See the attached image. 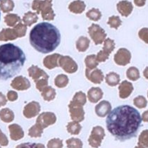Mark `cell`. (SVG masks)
Here are the masks:
<instances>
[{
    "label": "cell",
    "mask_w": 148,
    "mask_h": 148,
    "mask_svg": "<svg viewBox=\"0 0 148 148\" xmlns=\"http://www.w3.org/2000/svg\"><path fill=\"white\" fill-rule=\"evenodd\" d=\"M142 123L139 112L129 105L116 107L108 114L107 128L116 140L121 142L135 138Z\"/></svg>",
    "instance_id": "cell-1"
},
{
    "label": "cell",
    "mask_w": 148,
    "mask_h": 148,
    "mask_svg": "<svg viewBox=\"0 0 148 148\" xmlns=\"http://www.w3.org/2000/svg\"><path fill=\"white\" fill-rule=\"evenodd\" d=\"M29 40L35 50L42 54H48L55 50L59 45L61 33L53 24L42 22L31 29Z\"/></svg>",
    "instance_id": "cell-2"
},
{
    "label": "cell",
    "mask_w": 148,
    "mask_h": 148,
    "mask_svg": "<svg viewBox=\"0 0 148 148\" xmlns=\"http://www.w3.org/2000/svg\"><path fill=\"white\" fill-rule=\"evenodd\" d=\"M26 57L25 53L12 43L0 45V79L7 80L23 69Z\"/></svg>",
    "instance_id": "cell-3"
},
{
    "label": "cell",
    "mask_w": 148,
    "mask_h": 148,
    "mask_svg": "<svg viewBox=\"0 0 148 148\" xmlns=\"http://www.w3.org/2000/svg\"><path fill=\"white\" fill-rule=\"evenodd\" d=\"M104 136H105V133H104L103 128L101 126L94 127L92 128L89 140H88L90 145L95 148L99 147Z\"/></svg>",
    "instance_id": "cell-4"
},
{
    "label": "cell",
    "mask_w": 148,
    "mask_h": 148,
    "mask_svg": "<svg viewBox=\"0 0 148 148\" xmlns=\"http://www.w3.org/2000/svg\"><path fill=\"white\" fill-rule=\"evenodd\" d=\"M131 54L129 50L125 48H121L114 55V60L119 66H124L131 62Z\"/></svg>",
    "instance_id": "cell-5"
},
{
    "label": "cell",
    "mask_w": 148,
    "mask_h": 148,
    "mask_svg": "<svg viewBox=\"0 0 148 148\" xmlns=\"http://www.w3.org/2000/svg\"><path fill=\"white\" fill-rule=\"evenodd\" d=\"M69 107L71 114V118L73 121L80 122L84 120L85 112L83 109V106L74 103L71 101Z\"/></svg>",
    "instance_id": "cell-6"
},
{
    "label": "cell",
    "mask_w": 148,
    "mask_h": 148,
    "mask_svg": "<svg viewBox=\"0 0 148 148\" xmlns=\"http://www.w3.org/2000/svg\"><path fill=\"white\" fill-rule=\"evenodd\" d=\"M89 33L96 45L102 44L107 36L104 30L99 25L95 24L92 25V26L89 28Z\"/></svg>",
    "instance_id": "cell-7"
},
{
    "label": "cell",
    "mask_w": 148,
    "mask_h": 148,
    "mask_svg": "<svg viewBox=\"0 0 148 148\" xmlns=\"http://www.w3.org/2000/svg\"><path fill=\"white\" fill-rule=\"evenodd\" d=\"M57 121L55 114L51 112H44L41 114L37 119V123L40 124L43 128H45L49 125L54 124Z\"/></svg>",
    "instance_id": "cell-8"
},
{
    "label": "cell",
    "mask_w": 148,
    "mask_h": 148,
    "mask_svg": "<svg viewBox=\"0 0 148 148\" xmlns=\"http://www.w3.org/2000/svg\"><path fill=\"white\" fill-rule=\"evenodd\" d=\"M59 64L65 71L69 73H73L78 69V66L73 59L69 57H61Z\"/></svg>",
    "instance_id": "cell-9"
},
{
    "label": "cell",
    "mask_w": 148,
    "mask_h": 148,
    "mask_svg": "<svg viewBox=\"0 0 148 148\" xmlns=\"http://www.w3.org/2000/svg\"><path fill=\"white\" fill-rule=\"evenodd\" d=\"M119 97L121 99H126L131 95L133 91V86L131 83L123 80L120 83L119 86Z\"/></svg>",
    "instance_id": "cell-10"
},
{
    "label": "cell",
    "mask_w": 148,
    "mask_h": 148,
    "mask_svg": "<svg viewBox=\"0 0 148 148\" xmlns=\"http://www.w3.org/2000/svg\"><path fill=\"white\" fill-rule=\"evenodd\" d=\"M117 10L123 16L128 17L133 12V6L131 1L127 0L121 1L117 4Z\"/></svg>",
    "instance_id": "cell-11"
},
{
    "label": "cell",
    "mask_w": 148,
    "mask_h": 148,
    "mask_svg": "<svg viewBox=\"0 0 148 148\" xmlns=\"http://www.w3.org/2000/svg\"><path fill=\"white\" fill-rule=\"evenodd\" d=\"M112 105L108 101H102L95 107V112L99 117H105L111 112Z\"/></svg>",
    "instance_id": "cell-12"
},
{
    "label": "cell",
    "mask_w": 148,
    "mask_h": 148,
    "mask_svg": "<svg viewBox=\"0 0 148 148\" xmlns=\"http://www.w3.org/2000/svg\"><path fill=\"white\" fill-rule=\"evenodd\" d=\"M86 76L90 81L96 84L101 83L104 79V75L99 69H96L92 72L90 71L89 69H86Z\"/></svg>",
    "instance_id": "cell-13"
},
{
    "label": "cell",
    "mask_w": 148,
    "mask_h": 148,
    "mask_svg": "<svg viewBox=\"0 0 148 148\" xmlns=\"http://www.w3.org/2000/svg\"><path fill=\"white\" fill-rule=\"evenodd\" d=\"M9 129L10 131V137L13 140H18L23 138L24 133L20 125L17 124L10 125Z\"/></svg>",
    "instance_id": "cell-14"
},
{
    "label": "cell",
    "mask_w": 148,
    "mask_h": 148,
    "mask_svg": "<svg viewBox=\"0 0 148 148\" xmlns=\"http://www.w3.org/2000/svg\"><path fill=\"white\" fill-rule=\"evenodd\" d=\"M103 92L99 88H92L88 91V97L90 102L96 103L102 98Z\"/></svg>",
    "instance_id": "cell-15"
},
{
    "label": "cell",
    "mask_w": 148,
    "mask_h": 148,
    "mask_svg": "<svg viewBox=\"0 0 148 148\" xmlns=\"http://www.w3.org/2000/svg\"><path fill=\"white\" fill-rule=\"evenodd\" d=\"M59 57H61V56L59 54H53V55H50L47 57L44 60V64L45 66L47 69H51L54 67H57V59H59Z\"/></svg>",
    "instance_id": "cell-16"
},
{
    "label": "cell",
    "mask_w": 148,
    "mask_h": 148,
    "mask_svg": "<svg viewBox=\"0 0 148 148\" xmlns=\"http://www.w3.org/2000/svg\"><path fill=\"white\" fill-rule=\"evenodd\" d=\"M106 82L109 86L114 87L119 84L120 76L118 73L111 72L106 75Z\"/></svg>",
    "instance_id": "cell-17"
},
{
    "label": "cell",
    "mask_w": 148,
    "mask_h": 148,
    "mask_svg": "<svg viewBox=\"0 0 148 148\" xmlns=\"http://www.w3.org/2000/svg\"><path fill=\"white\" fill-rule=\"evenodd\" d=\"M69 8L71 12L75 13V14H80V13H82L85 10L86 4L83 1L78 0V1H75L71 3Z\"/></svg>",
    "instance_id": "cell-18"
},
{
    "label": "cell",
    "mask_w": 148,
    "mask_h": 148,
    "mask_svg": "<svg viewBox=\"0 0 148 148\" xmlns=\"http://www.w3.org/2000/svg\"><path fill=\"white\" fill-rule=\"evenodd\" d=\"M0 119L6 123L12 122L14 119V115L12 111L9 109H3L0 111Z\"/></svg>",
    "instance_id": "cell-19"
},
{
    "label": "cell",
    "mask_w": 148,
    "mask_h": 148,
    "mask_svg": "<svg viewBox=\"0 0 148 148\" xmlns=\"http://www.w3.org/2000/svg\"><path fill=\"white\" fill-rule=\"evenodd\" d=\"M126 76L128 79L132 80V81H136L140 77L139 70L136 67H130L126 71Z\"/></svg>",
    "instance_id": "cell-20"
},
{
    "label": "cell",
    "mask_w": 148,
    "mask_h": 148,
    "mask_svg": "<svg viewBox=\"0 0 148 148\" xmlns=\"http://www.w3.org/2000/svg\"><path fill=\"white\" fill-rule=\"evenodd\" d=\"M81 125L77 121L70 122L67 125V131L69 133L73 135L79 134L80 131H81Z\"/></svg>",
    "instance_id": "cell-21"
},
{
    "label": "cell",
    "mask_w": 148,
    "mask_h": 148,
    "mask_svg": "<svg viewBox=\"0 0 148 148\" xmlns=\"http://www.w3.org/2000/svg\"><path fill=\"white\" fill-rule=\"evenodd\" d=\"M42 131V127L40 124H38V123H36V124L30 128L28 135L30 137H33V138H38V137H41Z\"/></svg>",
    "instance_id": "cell-22"
},
{
    "label": "cell",
    "mask_w": 148,
    "mask_h": 148,
    "mask_svg": "<svg viewBox=\"0 0 148 148\" xmlns=\"http://www.w3.org/2000/svg\"><path fill=\"white\" fill-rule=\"evenodd\" d=\"M90 41L88 38L85 37H81L79 38V40L77 41L76 47L77 49L79 51H85L89 47Z\"/></svg>",
    "instance_id": "cell-23"
},
{
    "label": "cell",
    "mask_w": 148,
    "mask_h": 148,
    "mask_svg": "<svg viewBox=\"0 0 148 148\" xmlns=\"http://www.w3.org/2000/svg\"><path fill=\"white\" fill-rule=\"evenodd\" d=\"M133 104L136 107L139 109L145 108L147 105V101L146 98L143 96H138L133 99Z\"/></svg>",
    "instance_id": "cell-24"
},
{
    "label": "cell",
    "mask_w": 148,
    "mask_h": 148,
    "mask_svg": "<svg viewBox=\"0 0 148 148\" xmlns=\"http://www.w3.org/2000/svg\"><path fill=\"white\" fill-rule=\"evenodd\" d=\"M114 48H115V43H114V40L108 38V39H107L104 41L103 51H104L106 54L109 55L113 51Z\"/></svg>",
    "instance_id": "cell-25"
},
{
    "label": "cell",
    "mask_w": 148,
    "mask_h": 148,
    "mask_svg": "<svg viewBox=\"0 0 148 148\" xmlns=\"http://www.w3.org/2000/svg\"><path fill=\"white\" fill-rule=\"evenodd\" d=\"M69 83V78L65 75H59L56 78L55 85L59 88H64L67 86Z\"/></svg>",
    "instance_id": "cell-26"
},
{
    "label": "cell",
    "mask_w": 148,
    "mask_h": 148,
    "mask_svg": "<svg viewBox=\"0 0 148 148\" xmlns=\"http://www.w3.org/2000/svg\"><path fill=\"white\" fill-rule=\"evenodd\" d=\"M42 96L44 99L47 101H51L54 99L56 95V92L54 89H53L51 87H47L46 88L45 90L42 93Z\"/></svg>",
    "instance_id": "cell-27"
},
{
    "label": "cell",
    "mask_w": 148,
    "mask_h": 148,
    "mask_svg": "<svg viewBox=\"0 0 148 148\" xmlns=\"http://www.w3.org/2000/svg\"><path fill=\"white\" fill-rule=\"evenodd\" d=\"M108 24L111 26V28L117 30L121 25V21L119 16H113L109 18Z\"/></svg>",
    "instance_id": "cell-28"
},
{
    "label": "cell",
    "mask_w": 148,
    "mask_h": 148,
    "mask_svg": "<svg viewBox=\"0 0 148 148\" xmlns=\"http://www.w3.org/2000/svg\"><path fill=\"white\" fill-rule=\"evenodd\" d=\"M72 102L74 103H76V104H80V105L83 106L86 102V96L82 92H77L76 94L74 96Z\"/></svg>",
    "instance_id": "cell-29"
},
{
    "label": "cell",
    "mask_w": 148,
    "mask_h": 148,
    "mask_svg": "<svg viewBox=\"0 0 148 148\" xmlns=\"http://www.w3.org/2000/svg\"><path fill=\"white\" fill-rule=\"evenodd\" d=\"M67 146L69 148H82L83 143L78 138H71L66 140Z\"/></svg>",
    "instance_id": "cell-30"
},
{
    "label": "cell",
    "mask_w": 148,
    "mask_h": 148,
    "mask_svg": "<svg viewBox=\"0 0 148 148\" xmlns=\"http://www.w3.org/2000/svg\"><path fill=\"white\" fill-rule=\"evenodd\" d=\"M86 66L89 69H94L98 65V62L97 58L95 55H90L86 57Z\"/></svg>",
    "instance_id": "cell-31"
},
{
    "label": "cell",
    "mask_w": 148,
    "mask_h": 148,
    "mask_svg": "<svg viewBox=\"0 0 148 148\" xmlns=\"http://www.w3.org/2000/svg\"><path fill=\"white\" fill-rule=\"evenodd\" d=\"M1 10L4 12H7L9 11H12L14 8V3L12 0H2L1 1Z\"/></svg>",
    "instance_id": "cell-32"
},
{
    "label": "cell",
    "mask_w": 148,
    "mask_h": 148,
    "mask_svg": "<svg viewBox=\"0 0 148 148\" xmlns=\"http://www.w3.org/2000/svg\"><path fill=\"white\" fill-rule=\"evenodd\" d=\"M86 15L89 18L93 21H98L99 19H100L101 16H102L100 12L96 9H92L90 10L89 12L87 13Z\"/></svg>",
    "instance_id": "cell-33"
},
{
    "label": "cell",
    "mask_w": 148,
    "mask_h": 148,
    "mask_svg": "<svg viewBox=\"0 0 148 148\" xmlns=\"http://www.w3.org/2000/svg\"><path fill=\"white\" fill-rule=\"evenodd\" d=\"M139 144L145 147H148V130H145L140 135Z\"/></svg>",
    "instance_id": "cell-34"
},
{
    "label": "cell",
    "mask_w": 148,
    "mask_h": 148,
    "mask_svg": "<svg viewBox=\"0 0 148 148\" xmlns=\"http://www.w3.org/2000/svg\"><path fill=\"white\" fill-rule=\"evenodd\" d=\"M62 140L57 138L51 140L47 144V148H62Z\"/></svg>",
    "instance_id": "cell-35"
},
{
    "label": "cell",
    "mask_w": 148,
    "mask_h": 148,
    "mask_svg": "<svg viewBox=\"0 0 148 148\" xmlns=\"http://www.w3.org/2000/svg\"><path fill=\"white\" fill-rule=\"evenodd\" d=\"M138 36L146 44H148V28H143L140 29L139 33H138Z\"/></svg>",
    "instance_id": "cell-36"
},
{
    "label": "cell",
    "mask_w": 148,
    "mask_h": 148,
    "mask_svg": "<svg viewBox=\"0 0 148 148\" xmlns=\"http://www.w3.org/2000/svg\"><path fill=\"white\" fill-rule=\"evenodd\" d=\"M109 54H106L104 51H100L99 53L97 54V60L98 62H105L107 59H108L109 58Z\"/></svg>",
    "instance_id": "cell-37"
},
{
    "label": "cell",
    "mask_w": 148,
    "mask_h": 148,
    "mask_svg": "<svg viewBox=\"0 0 148 148\" xmlns=\"http://www.w3.org/2000/svg\"><path fill=\"white\" fill-rule=\"evenodd\" d=\"M8 144H9V140L7 138L0 130V145L1 146H7Z\"/></svg>",
    "instance_id": "cell-38"
},
{
    "label": "cell",
    "mask_w": 148,
    "mask_h": 148,
    "mask_svg": "<svg viewBox=\"0 0 148 148\" xmlns=\"http://www.w3.org/2000/svg\"><path fill=\"white\" fill-rule=\"evenodd\" d=\"M8 98L10 101H14L17 99V94L14 92L10 91L8 93Z\"/></svg>",
    "instance_id": "cell-39"
},
{
    "label": "cell",
    "mask_w": 148,
    "mask_h": 148,
    "mask_svg": "<svg viewBox=\"0 0 148 148\" xmlns=\"http://www.w3.org/2000/svg\"><path fill=\"white\" fill-rule=\"evenodd\" d=\"M34 143H23L19 145H18L16 148H33Z\"/></svg>",
    "instance_id": "cell-40"
},
{
    "label": "cell",
    "mask_w": 148,
    "mask_h": 148,
    "mask_svg": "<svg viewBox=\"0 0 148 148\" xmlns=\"http://www.w3.org/2000/svg\"><path fill=\"white\" fill-rule=\"evenodd\" d=\"M134 3L137 6L141 7V6H145L146 3V0H134Z\"/></svg>",
    "instance_id": "cell-41"
},
{
    "label": "cell",
    "mask_w": 148,
    "mask_h": 148,
    "mask_svg": "<svg viewBox=\"0 0 148 148\" xmlns=\"http://www.w3.org/2000/svg\"><path fill=\"white\" fill-rule=\"evenodd\" d=\"M6 104V99L5 96L0 93V107L1 106H4Z\"/></svg>",
    "instance_id": "cell-42"
},
{
    "label": "cell",
    "mask_w": 148,
    "mask_h": 148,
    "mask_svg": "<svg viewBox=\"0 0 148 148\" xmlns=\"http://www.w3.org/2000/svg\"><path fill=\"white\" fill-rule=\"evenodd\" d=\"M142 120L144 122H148V110L143 112L142 115Z\"/></svg>",
    "instance_id": "cell-43"
},
{
    "label": "cell",
    "mask_w": 148,
    "mask_h": 148,
    "mask_svg": "<svg viewBox=\"0 0 148 148\" xmlns=\"http://www.w3.org/2000/svg\"><path fill=\"white\" fill-rule=\"evenodd\" d=\"M143 75H144L146 79L148 80V67H146L144 71H143Z\"/></svg>",
    "instance_id": "cell-44"
},
{
    "label": "cell",
    "mask_w": 148,
    "mask_h": 148,
    "mask_svg": "<svg viewBox=\"0 0 148 148\" xmlns=\"http://www.w3.org/2000/svg\"><path fill=\"white\" fill-rule=\"evenodd\" d=\"M33 148H45V146L42 144H35V143H34Z\"/></svg>",
    "instance_id": "cell-45"
},
{
    "label": "cell",
    "mask_w": 148,
    "mask_h": 148,
    "mask_svg": "<svg viewBox=\"0 0 148 148\" xmlns=\"http://www.w3.org/2000/svg\"><path fill=\"white\" fill-rule=\"evenodd\" d=\"M136 148H143V147H140V146H139V147H136Z\"/></svg>",
    "instance_id": "cell-46"
},
{
    "label": "cell",
    "mask_w": 148,
    "mask_h": 148,
    "mask_svg": "<svg viewBox=\"0 0 148 148\" xmlns=\"http://www.w3.org/2000/svg\"><path fill=\"white\" fill-rule=\"evenodd\" d=\"M0 18H1V13H0Z\"/></svg>",
    "instance_id": "cell-47"
},
{
    "label": "cell",
    "mask_w": 148,
    "mask_h": 148,
    "mask_svg": "<svg viewBox=\"0 0 148 148\" xmlns=\"http://www.w3.org/2000/svg\"><path fill=\"white\" fill-rule=\"evenodd\" d=\"M147 97H148V91H147Z\"/></svg>",
    "instance_id": "cell-48"
},
{
    "label": "cell",
    "mask_w": 148,
    "mask_h": 148,
    "mask_svg": "<svg viewBox=\"0 0 148 148\" xmlns=\"http://www.w3.org/2000/svg\"><path fill=\"white\" fill-rule=\"evenodd\" d=\"M50 1H51V0H50Z\"/></svg>",
    "instance_id": "cell-49"
},
{
    "label": "cell",
    "mask_w": 148,
    "mask_h": 148,
    "mask_svg": "<svg viewBox=\"0 0 148 148\" xmlns=\"http://www.w3.org/2000/svg\"><path fill=\"white\" fill-rule=\"evenodd\" d=\"M0 148H1V147H0Z\"/></svg>",
    "instance_id": "cell-50"
},
{
    "label": "cell",
    "mask_w": 148,
    "mask_h": 148,
    "mask_svg": "<svg viewBox=\"0 0 148 148\" xmlns=\"http://www.w3.org/2000/svg\"><path fill=\"white\" fill-rule=\"evenodd\" d=\"M0 1H1V0H0Z\"/></svg>",
    "instance_id": "cell-51"
}]
</instances>
